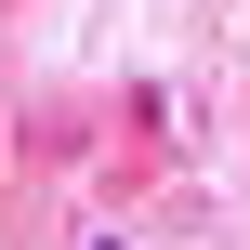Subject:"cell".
Wrapping results in <instances>:
<instances>
[{"instance_id": "6da1fadb", "label": "cell", "mask_w": 250, "mask_h": 250, "mask_svg": "<svg viewBox=\"0 0 250 250\" xmlns=\"http://www.w3.org/2000/svg\"><path fill=\"white\" fill-rule=\"evenodd\" d=\"M79 250H132V237H79Z\"/></svg>"}]
</instances>
